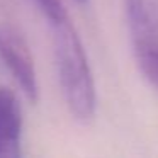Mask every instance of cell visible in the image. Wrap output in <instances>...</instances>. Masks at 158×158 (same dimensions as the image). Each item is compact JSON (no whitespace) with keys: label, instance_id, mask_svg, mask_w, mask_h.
<instances>
[{"label":"cell","instance_id":"6da1fadb","mask_svg":"<svg viewBox=\"0 0 158 158\" xmlns=\"http://www.w3.org/2000/svg\"><path fill=\"white\" fill-rule=\"evenodd\" d=\"M53 31V53L58 80L70 112L78 121L95 114V85L83 44L70 17L49 24Z\"/></svg>","mask_w":158,"mask_h":158},{"label":"cell","instance_id":"7a4b0ae2","mask_svg":"<svg viewBox=\"0 0 158 158\" xmlns=\"http://www.w3.org/2000/svg\"><path fill=\"white\" fill-rule=\"evenodd\" d=\"M0 60L31 100L38 99V75L31 49L10 0H0Z\"/></svg>","mask_w":158,"mask_h":158},{"label":"cell","instance_id":"3957f363","mask_svg":"<svg viewBox=\"0 0 158 158\" xmlns=\"http://www.w3.org/2000/svg\"><path fill=\"white\" fill-rule=\"evenodd\" d=\"M124 7L138 66L158 85V0H124Z\"/></svg>","mask_w":158,"mask_h":158},{"label":"cell","instance_id":"277c9868","mask_svg":"<svg viewBox=\"0 0 158 158\" xmlns=\"http://www.w3.org/2000/svg\"><path fill=\"white\" fill-rule=\"evenodd\" d=\"M22 109L10 89L0 87V158L21 156Z\"/></svg>","mask_w":158,"mask_h":158},{"label":"cell","instance_id":"5b68a950","mask_svg":"<svg viewBox=\"0 0 158 158\" xmlns=\"http://www.w3.org/2000/svg\"><path fill=\"white\" fill-rule=\"evenodd\" d=\"M31 2L38 7V10L44 15L49 24H55V22L68 17L61 0H31Z\"/></svg>","mask_w":158,"mask_h":158},{"label":"cell","instance_id":"8992f818","mask_svg":"<svg viewBox=\"0 0 158 158\" xmlns=\"http://www.w3.org/2000/svg\"><path fill=\"white\" fill-rule=\"evenodd\" d=\"M78 2H85V0H78Z\"/></svg>","mask_w":158,"mask_h":158}]
</instances>
